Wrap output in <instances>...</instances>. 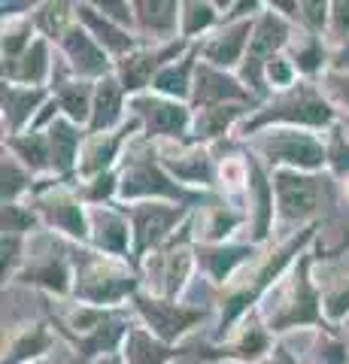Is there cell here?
<instances>
[{
  "mask_svg": "<svg viewBox=\"0 0 349 364\" xmlns=\"http://www.w3.org/2000/svg\"><path fill=\"white\" fill-rule=\"evenodd\" d=\"M319 231H322V225H310L298 234H289L276 249L258 255L252 264L219 294V304H216L219 313H216V325H213L216 328V331H213V343L228 340L234 334V328L262 306V301L270 294V289H274L276 282L291 270V264H295V261L316 243Z\"/></svg>",
  "mask_w": 349,
  "mask_h": 364,
  "instance_id": "6da1fadb",
  "label": "cell"
},
{
  "mask_svg": "<svg viewBox=\"0 0 349 364\" xmlns=\"http://www.w3.org/2000/svg\"><path fill=\"white\" fill-rule=\"evenodd\" d=\"M313 264H316V252L307 249L258 306L274 337H286L301 328H313V331L334 328L322 313V286L313 279Z\"/></svg>",
  "mask_w": 349,
  "mask_h": 364,
  "instance_id": "7a4b0ae2",
  "label": "cell"
},
{
  "mask_svg": "<svg viewBox=\"0 0 349 364\" xmlns=\"http://www.w3.org/2000/svg\"><path fill=\"white\" fill-rule=\"evenodd\" d=\"M222 195L219 191H195L176 182L164 170L159 149L146 136H134L125 149V158L119 164V203H140V200H171L183 203L191 210H204L216 203Z\"/></svg>",
  "mask_w": 349,
  "mask_h": 364,
  "instance_id": "3957f363",
  "label": "cell"
},
{
  "mask_svg": "<svg viewBox=\"0 0 349 364\" xmlns=\"http://www.w3.org/2000/svg\"><path fill=\"white\" fill-rule=\"evenodd\" d=\"M337 122H340V109L328 100L322 85L310 82V79H298L291 88L270 95L264 104L240 124L237 140H249V136L270 131V128H301V131L325 134L328 128H334Z\"/></svg>",
  "mask_w": 349,
  "mask_h": 364,
  "instance_id": "277c9868",
  "label": "cell"
},
{
  "mask_svg": "<svg viewBox=\"0 0 349 364\" xmlns=\"http://www.w3.org/2000/svg\"><path fill=\"white\" fill-rule=\"evenodd\" d=\"M70 258H73V298L76 304L88 306H125L134 294L143 289L140 270L131 261L112 258L97 252L92 246L70 243Z\"/></svg>",
  "mask_w": 349,
  "mask_h": 364,
  "instance_id": "5b68a950",
  "label": "cell"
},
{
  "mask_svg": "<svg viewBox=\"0 0 349 364\" xmlns=\"http://www.w3.org/2000/svg\"><path fill=\"white\" fill-rule=\"evenodd\" d=\"M276 195V228H289L298 234L310 225H322L343 198V188L328 170L322 173H301V170H274Z\"/></svg>",
  "mask_w": 349,
  "mask_h": 364,
  "instance_id": "8992f818",
  "label": "cell"
},
{
  "mask_svg": "<svg viewBox=\"0 0 349 364\" xmlns=\"http://www.w3.org/2000/svg\"><path fill=\"white\" fill-rule=\"evenodd\" d=\"M195 246V225L188 219L164 246H159L152 255L140 261L143 291L164 301H183V294L191 286V277L198 270Z\"/></svg>",
  "mask_w": 349,
  "mask_h": 364,
  "instance_id": "52a82bcc",
  "label": "cell"
},
{
  "mask_svg": "<svg viewBox=\"0 0 349 364\" xmlns=\"http://www.w3.org/2000/svg\"><path fill=\"white\" fill-rule=\"evenodd\" d=\"M258 161L270 173L274 170H301V173H322L325 170V136L301 128H270L243 140Z\"/></svg>",
  "mask_w": 349,
  "mask_h": 364,
  "instance_id": "ba28073f",
  "label": "cell"
},
{
  "mask_svg": "<svg viewBox=\"0 0 349 364\" xmlns=\"http://www.w3.org/2000/svg\"><path fill=\"white\" fill-rule=\"evenodd\" d=\"M18 286H31L40 291H49L55 298H73V258H70V240L52 234L37 231L28 240V258L25 267L16 277Z\"/></svg>",
  "mask_w": 349,
  "mask_h": 364,
  "instance_id": "9c48e42d",
  "label": "cell"
},
{
  "mask_svg": "<svg viewBox=\"0 0 349 364\" xmlns=\"http://www.w3.org/2000/svg\"><path fill=\"white\" fill-rule=\"evenodd\" d=\"M28 203L37 210L46 231L64 237L70 243L88 246V207L76 195V186L61 176L37 179Z\"/></svg>",
  "mask_w": 349,
  "mask_h": 364,
  "instance_id": "30bf717a",
  "label": "cell"
},
{
  "mask_svg": "<svg viewBox=\"0 0 349 364\" xmlns=\"http://www.w3.org/2000/svg\"><path fill=\"white\" fill-rule=\"evenodd\" d=\"M128 306L134 310L140 325H146L155 337L171 346H179L191 331H198L200 325H207L210 318L219 313L216 304L200 306V304H188V301H164L143 289L134 294Z\"/></svg>",
  "mask_w": 349,
  "mask_h": 364,
  "instance_id": "8fae6325",
  "label": "cell"
},
{
  "mask_svg": "<svg viewBox=\"0 0 349 364\" xmlns=\"http://www.w3.org/2000/svg\"><path fill=\"white\" fill-rule=\"evenodd\" d=\"M295 25L286 18V16H279L274 6L264 4L262 9V16L255 18V28H252V40H249V49H246V58L240 64V82L252 91V95L258 100H267L270 97V88L264 82V70H267V64L276 58V55H283L289 49V43L291 37H295Z\"/></svg>",
  "mask_w": 349,
  "mask_h": 364,
  "instance_id": "7c38bea8",
  "label": "cell"
},
{
  "mask_svg": "<svg viewBox=\"0 0 349 364\" xmlns=\"http://www.w3.org/2000/svg\"><path fill=\"white\" fill-rule=\"evenodd\" d=\"M128 222H131V234H134V264L140 270V261L146 255H152L159 246H164L171 237L183 228L195 210L183 207V203H171V200H140V203H122Z\"/></svg>",
  "mask_w": 349,
  "mask_h": 364,
  "instance_id": "4fadbf2b",
  "label": "cell"
},
{
  "mask_svg": "<svg viewBox=\"0 0 349 364\" xmlns=\"http://www.w3.org/2000/svg\"><path fill=\"white\" fill-rule=\"evenodd\" d=\"M128 116H134L143 124V136L152 143H183L191 140V122L195 112L188 104L161 97L155 91H143V95L128 100Z\"/></svg>",
  "mask_w": 349,
  "mask_h": 364,
  "instance_id": "5bb4252c",
  "label": "cell"
},
{
  "mask_svg": "<svg viewBox=\"0 0 349 364\" xmlns=\"http://www.w3.org/2000/svg\"><path fill=\"white\" fill-rule=\"evenodd\" d=\"M164 170L176 182L195 191H219V155L216 146H204L195 140L183 143H155Z\"/></svg>",
  "mask_w": 349,
  "mask_h": 364,
  "instance_id": "9a60e30c",
  "label": "cell"
},
{
  "mask_svg": "<svg viewBox=\"0 0 349 364\" xmlns=\"http://www.w3.org/2000/svg\"><path fill=\"white\" fill-rule=\"evenodd\" d=\"M279 337L270 334V328L264 325L262 313H249L243 322L234 328V334L222 343H207L198 349L200 361H213V364H262L270 352L276 349Z\"/></svg>",
  "mask_w": 349,
  "mask_h": 364,
  "instance_id": "2e32d148",
  "label": "cell"
},
{
  "mask_svg": "<svg viewBox=\"0 0 349 364\" xmlns=\"http://www.w3.org/2000/svg\"><path fill=\"white\" fill-rule=\"evenodd\" d=\"M195 43H186V40H173V43H164V46H140L134 49L131 55L116 61V76L122 88L128 91V97H137L143 91H152V82L167 64H173L176 58L191 49Z\"/></svg>",
  "mask_w": 349,
  "mask_h": 364,
  "instance_id": "e0dca14e",
  "label": "cell"
},
{
  "mask_svg": "<svg viewBox=\"0 0 349 364\" xmlns=\"http://www.w3.org/2000/svg\"><path fill=\"white\" fill-rule=\"evenodd\" d=\"M246 161H249V182H246V191H243V207H246V219H249V225H246L249 228L246 240L255 246H264L276 228L274 176H270V170L258 161L249 149H246Z\"/></svg>",
  "mask_w": 349,
  "mask_h": 364,
  "instance_id": "ac0fdd59",
  "label": "cell"
},
{
  "mask_svg": "<svg viewBox=\"0 0 349 364\" xmlns=\"http://www.w3.org/2000/svg\"><path fill=\"white\" fill-rule=\"evenodd\" d=\"M264 246H255L249 240H228V243H198V273L204 277L210 286L225 291L240 273L262 255Z\"/></svg>",
  "mask_w": 349,
  "mask_h": 364,
  "instance_id": "d6986e66",
  "label": "cell"
},
{
  "mask_svg": "<svg viewBox=\"0 0 349 364\" xmlns=\"http://www.w3.org/2000/svg\"><path fill=\"white\" fill-rule=\"evenodd\" d=\"M143 134V124L128 116V122L122 124L119 131L109 134H88L80 152V167H76V182H88L95 176H104L109 170H119L122 158H125V149L134 136Z\"/></svg>",
  "mask_w": 349,
  "mask_h": 364,
  "instance_id": "ffe728a7",
  "label": "cell"
},
{
  "mask_svg": "<svg viewBox=\"0 0 349 364\" xmlns=\"http://www.w3.org/2000/svg\"><path fill=\"white\" fill-rule=\"evenodd\" d=\"M55 49H58V55L67 64V70H70L76 79L100 82V79L116 73V61H112V55L80 25V21H76V25L67 31L58 43H55Z\"/></svg>",
  "mask_w": 349,
  "mask_h": 364,
  "instance_id": "44dd1931",
  "label": "cell"
},
{
  "mask_svg": "<svg viewBox=\"0 0 349 364\" xmlns=\"http://www.w3.org/2000/svg\"><path fill=\"white\" fill-rule=\"evenodd\" d=\"M88 246L104 255L134 264V234H131V222L125 210H122V203L88 207Z\"/></svg>",
  "mask_w": 349,
  "mask_h": 364,
  "instance_id": "7402d4cb",
  "label": "cell"
},
{
  "mask_svg": "<svg viewBox=\"0 0 349 364\" xmlns=\"http://www.w3.org/2000/svg\"><path fill=\"white\" fill-rule=\"evenodd\" d=\"M222 104H249V107H262L264 100H258L249 88L240 82L237 73L219 70L213 64H198L195 73V88H191V109H207V107H222Z\"/></svg>",
  "mask_w": 349,
  "mask_h": 364,
  "instance_id": "603a6c76",
  "label": "cell"
},
{
  "mask_svg": "<svg viewBox=\"0 0 349 364\" xmlns=\"http://www.w3.org/2000/svg\"><path fill=\"white\" fill-rule=\"evenodd\" d=\"M258 16H262V13H258ZM255 18H243V21H228V25H219L216 31L210 33V37H204V40L198 43L200 46V61L219 67V70L237 73L243 58H246V49H249Z\"/></svg>",
  "mask_w": 349,
  "mask_h": 364,
  "instance_id": "cb8c5ba5",
  "label": "cell"
},
{
  "mask_svg": "<svg viewBox=\"0 0 349 364\" xmlns=\"http://www.w3.org/2000/svg\"><path fill=\"white\" fill-rule=\"evenodd\" d=\"M183 0H134V31L143 46H164L179 37Z\"/></svg>",
  "mask_w": 349,
  "mask_h": 364,
  "instance_id": "d4e9b609",
  "label": "cell"
},
{
  "mask_svg": "<svg viewBox=\"0 0 349 364\" xmlns=\"http://www.w3.org/2000/svg\"><path fill=\"white\" fill-rule=\"evenodd\" d=\"M58 52V49H55ZM95 85L97 82H85V79H76L67 70L64 58L58 55L55 58V73H52V97L58 100L61 116L70 119L73 124L88 131V122H92V104H95Z\"/></svg>",
  "mask_w": 349,
  "mask_h": 364,
  "instance_id": "484cf974",
  "label": "cell"
},
{
  "mask_svg": "<svg viewBox=\"0 0 349 364\" xmlns=\"http://www.w3.org/2000/svg\"><path fill=\"white\" fill-rule=\"evenodd\" d=\"M191 225H195V243H228L240 228L249 225V219L237 198H219L191 215Z\"/></svg>",
  "mask_w": 349,
  "mask_h": 364,
  "instance_id": "4316f807",
  "label": "cell"
},
{
  "mask_svg": "<svg viewBox=\"0 0 349 364\" xmlns=\"http://www.w3.org/2000/svg\"><path fill=\"white\" fill-rule=\"evenodd\" d=\"M49 100H52V88H28V85H9V82H4V91H0L4 136L25 134Z\"/></svg>",
  "mask_w": 349,
  "mask_h": 364,
  "instance_id": "83f0119b",
  "label": "cell"
},
{
  "mask_svg": "<svg viewBox=\"0 0 349 364\" xmlns=\"http://www.w3.org/2000/svg\"><path fill=\"white\" fill-rule=\"evenodd\" d=\"M55 46L49 40L37 37L28 52H21L16 61L4 64V82L9 85H28V88H49L55 73Z\"/></svg>",
  "mask_w": 349,
  "mask_h": 364,
  "instance_id": "f1b7e54d",
  "label": "cell"
},
{
  "mask_svg": "<svg viewBox=\"0 0 349 364\" xmlns=\"http://www.w3.org/2000/svg\"><path fill=\"white\" fill-rule=\"evenodd\" d=\"M258 107L249 104H222V107H207V109H191L195 112V122H191V140L204 143V146H219L225 143V136L234 134L237 128L252 116Z\"/></svg>",
  "mask_w": 349,
  "mask_h": 364,
  "instance_id": "f546056e",
  "label": "cell"
},
{
  "mask_svg": "<svg viewBox=\"0 0 349 364\" xmlns=\"http://www.w3.org/2000/svg\"><path fill=\"white\" fill-rule=\"evenodd\" d=\"M76 21H80V25L112 55V61L125 58V55H131L134 49H140V46H143L137 33L128 31V28H122V25H116V21H109L97 9V4H88V0L76 4Z\"/></svg>",
  "mask_w": 349,
  "mask_h": 364,
  "instance_id": "4dcf8cb0",
  "label": "cell"
},
{
  "mask_svg": "<svg viewBox=\"0 0 349 364\" xmlns=\"http://www.w3.org/2000/svg\"><path fill=\"white\" fill-rule=\"evenodd\" d=\"M128 91L122 88L119 76L112 73L95 85V104H92V122L88 134H109L119 131L128 122Z\"/></svg>",
  "mask_w": 349,
  "mask_h": 364,
  "instance_id": "1f68e13d",
  "label": "cell"
},
{
  "mask_svg": "<svg viewBox=\"0 0 349 364\" xmlns=\"http://www.w3.org/2000/svg\"><path fill=\"white\" fill-rule=\"evenodd\" d=\"M49 149H52V167H55V176H61L67 182H76V167H80V152H82V143L88 131L73 124L70 119L58 116L49 128Z\"/></svg>",
  "mask_w": 349,
  "mask_h": 364,
  "instance_id": "d6a6232c",
  "label": "cell"
},
{
  "mask_svg": "<svg viewBox=\"0 0 349 364\" xmlns=\"http://www.w3.org/2000/svg\"><path fill=\"white\" fill-rule=\"evenodd\" d=\"M286 55L295 64V70L301 79L310 82H322V76L331 70V46L325 37H313L307 31H295Z\"/></svg>",
  "mask_w": 349,
  "mask_h": 364,
  "instance_id": "836d02e7",
  "label": "cell"
},
{
  "mask_svg": "<svg viewBox=\"0 0 349 364\" xmlns=\"http://www.w3.org/2000/svg\"><path fill=\"white\" fill-rule=\"evenodd\" d=\"M55 337L58 334H55V328L49 322H33L28 328H21L4 346V361L0 364H33V361L49 358Z\"/></svg>",
  "mask_w": 349,
  "mask_h": 364,
  "instance_id": "e575fe53",
  "label": "cell"
},
{
  "mask_svg": "<svg viewBox=\"0 0 349 364\" xmlns=\"http://www.w3.org/2000/svg\"><path fill=\"white\" fill-rule=\"evenodd\" d=\"M198 64H200V46L195 43L183 55V58H176L173 64H167L164 70L155 76L152 91H155V95H161V97L179 100V104H188V100H191V88H195Z\"/></svg>",
  "mask_w": 349,
  "mask_h": 364,
  "instance_id": "d590c367",
  "label": "cell"
},
{
  "mask_svg": "<svg viewBox=\"0 0 349 364\" xmlns=\"http://www.w3.org/2000/svg\"><path fill=\"white\" fill-rule=\"evenodd\" d=\"M4 149L13 152L37 179L55 176L46 131H25V134H16V136H4Z\"/></svg>",
  "mask_w": 349,
  "mask_h": 364,
  "instance_id": "8d00e7d4",
  "label": "cell"
},
{
  "mask_svg": "<svg viewBox=\"0 0 349 364\" xmlns=\"http://www.w3.org/2000/svg\"><path fill=\"white\" fill-rule=\"evenodd\" d=\"M122 355H125V364H173L183 352H179V346L159 340L146 325L134 322L125 346H122Z\"/></svg>",
  "mask_w": 349,
  "mask_h": 364,
  "instance_id": "74e56055",
  "label": "cell"
},
{
  "mask_svg": "<svg viewBox=\"0 0 349 364\" xmlns=\"http://www.w3.org/2000/svg\"><path fill=\"white\" fill-rule=\"evenodd\" d=\"M222 25L219 0H183L179 9V37L186 43H200Z\"/></svg>",
  "mask_w": 349,
  "mask_h": 364,
  "instance_id": "f35d334b",
  "label": "cell"
},
{
  "mask_svg": "<svg viewBox=\"0 0 349 364\" xmlns=\"http://www.w3.org/2000/svg\"><path fill=\"white\" fill-rule=\"evenodd\" d=\"M33 186H37V176H33L13 152L4 149V161H0V198H4V203L28 200Z\"/></svg>",
  "mask_w": 349,
  "mask_h": 364,
  "instance_id": "ab89813d",
  "label": "cell"
},
{
  "mask_svg": "<svg viewBox=\"0 0 349 364\" xmlns=\"http://www.w3.org/2000/svg\"><path fill=\"white\" fill-rule=\"evenodd\" d=\"M76 25V4H64V0H49V4H40L37 13H33V28L43 40H49L52 46L58 43L67 31Z\"/></svg>",
  "mask_w": 349,
  "mask_h": 364,
  "instance_id": "60d3db41",
  "label": "cell"
},
{
  "mask_svg": "<svg viewBox=\"0 0 349 364\" xmlns=\"http://www.w3.org/2000/svg\"><path fill=\"white\" fill-rule=\"evenodd\" d=\"M322 136H325V161H328L325 170L337 182H346L349 179V128L343 122H337Z\"/></svg>",
  "mask_w": 349,
  "mask_h": 364,
  "instance_id": "b9f144b4",
  "label": "cell"
},
{
  "mask_svg": "<svg viewBox=\"0 0 349 364\" xmlns=\"http://www.w3.org/2000/svg\"><path fill=\"white\" fill-rule=\"evenodd\" d=\"M37 37L40 33H37V28H33V16L31 18H16V21H4V40H0L4 64L16 61L21 52H28Z\"/></svg>",
  "mask_w": 349,
  "mask_h": 364,
  "instance_id": "7bdbcfd3",
  "label": "cell"
},
{
  "mask_svg": "<svg viewBox=\"0 0 349 364\" xmlns=\"http://www.w3.org/2000/svg\"><path fill=\"white\" fill-rule=\"evenodd\" d=\"M37 231H43V222H40L37 210H33L28 200H21V203H4V234L33 237Z\"/></svg>",
  "mask_w": 349,
  "mask_h": 364,
  "instance_id": "ee69618b",
  "label": "cell"
},
{
  "mask_svg": "<svg viewBox=\"0 0 349 364\" xmlns=\"http://www.w3.org/2000/svg\"><path fill=\"white\" fill-rule=\"evenodd\" d=\"M28 240L31 237H13V234L0 237V277H4V286L6 282H16L18 270L25 267Z\"/></svg>",
  "mask_w": 349,
  "mask_h": 364,
  "instance_id": "f6af8a7d",
  "label": "cell"
},
{
  "mask_svg": "<svg viewBox=\"0 0 349 364\" xmlns=\"http://www.w3.org/2000/svg\"><path fill=\"white\" fill-rule=\"evenodd\" d=\"M328 18H331L328 0H298V18H295L298 31H307L313 37H325L328 33Z\"/></svg>",
  "mask_w": 349,
  "mask_h": 364,
  "instance_id": "bcb514c9",
  "label": "cell"
},
{
  "mask_svg": "<svg viewBox=\"0 0 349 364\" xmlns=\"http://www.w3.org/2000/svg\"><path fill=\"white\" fill-rule=\"evenodd\" d=\"M322 313L334 328H340L349 318V277L334 279L331 286L322 289Z\"/></svg>",
  "mask_w": 349,
  "mask_h": 364,
  "instance_id": "7dc6e473",
  "label": "cell"
},
{
  "mask_svg": "<svg viewBox=\"0 0 349 364\" xmlns=\"http://www.w3.org/2000/svg\"><path fill=\"white\" fill-rule=\"evenodd\" d=\"M298 70H295V64H291V58L283 52V55H276L274 61L267 64V70H264V82L270 88V95H276V91H286L298 82Z\"/></svg>",
  "mask_w": 349,
  "mask_h": 364,
  "instance_id": "c3c4849f",
  "label": "cell"
},
{
  "mask_svg": "<svg viewBox=\"0 0 349 364\" xmlns=\"http://www.w3.org/2000/svg\"><path fill=\"white\" fill-rule=\"evenodd\" d=\"M325 40H328L331 52L337 46L349 43V0H331V18H328V33H325Z\"/></svg>",
  "mask_w": 349,
  "mask_h": 364,
  "instance_id": "681fc988",
  "label": "cell"
},
{
  "mask_svg": "<svg viewBox=\"0 0 349 364\" xmlns=\"http://www.w3.org/2000/svg\"><path fill=\"white\" fill-rule=\"evenodd\" d=\"M322 91L328 95V100L337 107V109H343L349 112V73H337V70H328L322 76Z\"/></svg>",
  "mask_w": 349,
  "mask_h": 364,
  "instance_id": "f907efd6",
  "label": "cell"
},
{
  "mask_svg": "<svg viewBox=\"0 0 349 364\" xmlns=\"http://www.w3.org/2000/svg\"><path fill=\"white\" fill-rule=\"evenodd\" d=\"M97 9L109 21H116V25L134 31V0H131V4H128V0H100ZM134 33H137V31H134Z\"/></svg>",
  "mask_w": 349,
  "mask_h": 364,
  "instance_id": "816d5d0a",
  "label": "cell"
},
{
  "mask_svg": "<svg viewBox=\"0 0 349 364\" xmlns=\"http://www.w3.org/2000/svg\"><path fill=\"white\" fill-rule=\"evenodd\" d=\"M262 364H301V358H298V352H291L289 340H286V337H279L276 349L270 352V355H267Z\"/></svg>",
  "mask_w": 349,
  "mask_h": 364,
  "instance_id": "f5cc1de1",
  "label": "cell"
},
{
  "mask_svg": "<svg viewBox=\"0 0 349 364\" xmlns=\"http://www.w3.org/2000/svg\"><path fill=\"white\" fill-rule=\"evenodd\" d=\"M331 70H337V73H349V43L337 46V49L331 52Z\"/></svg>",
  "mask_w": 349,
  "mask_h": 364,
  "instance_id": "db71d44e",
  "label": "cell"
},
{
  "mask_svg": "<svg viewBox=\"0 0 349 364\" xmlns=\"http://www.w3.org/2000/svg\"><path fill=\"white\" fill-rule=\"evenodd\" d=\"M92 364H125V355H122V352H109V355L95 358Z\"/></svg>",
  "mask_w": 349,
  "mask_h": 364,
  "instance_id": "11a10c76",
  "label": "cell"
},
{
  "mask_svg": "<svg viewBox=\"0 0 349 364\" xmlns=\"http://www.w3.org/2000/svg\"><path fill=\"white\" fill-rule=\"evenodd\" d=\"M340 188H343V198L349 200V179H346V182H340Z\"/></svg>",
  "mask_w": 349,
  "mask_h": 364,
  "instance_id": "9f6ffc18",
  "label": "cell"
},
{
  "mask_svg": "<svg viewBox=\"0 0 349 364\" xmlns=\"http://www.w3.org/2000/svg\"><path fill=\"white\" fill-rule=\"evenodd\" d=\"M340 331H343V334H346V337H349V318H346V322H343V325H340Z\"/></svg>",
  "mask_w": 349,
  "mask_h": 364,
  "instance_id": "6f0895ef",
  "label": "cell"
},
{
  "mask_svg": "<svg viewBox=\"0 0 349 364\" xmlns=\"http://www.w3.org/2000/svg\"><path fill=\"white\" fill-rule=\"evenodd\" d=\"M33 364H49V358H43V361H33Z\"/></svg>",
  "mask_w": 349,
  "mask_h": 364,
  "instance_id": "680465c9",
  "label": "cell"
}]
</instances>
